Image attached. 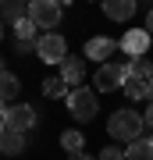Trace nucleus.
Wrapping results in <instances>:
<instances>
[{
	"instance_id": "obj_1",
	"label": "nucleus",
	"mask_w": 153,
	"mask_h": 160,
	"mask_svg": "<svg viewBox=\"0 0 153 160\" xmlns=\"http://www.w3.org/2000/svg\"><path fill=\"white\" fill-rule=\"evenodd\" d=\"M142 125H146L142 114L121 107V110H114V114H110L107 132H110V139H118V142H135V139H142Z\"/></svg>"
},
{
	"instance_id": "obj_2",
	"label": "nucleus",
	"mask_w": 153,
	"mask_h": 160,
	"mask_svg": "<svg viewBox=\"0 0 153 160\" xmlns=\"http://www.w3.org/2000/svg\"><path fill=\"white\" fill-rule=\"evenodd\" d=\"M68 110H71V118L75 121H93L96 118V110H100V100H96V92H89V89H71L68 92Z\"/></svg>"
},
{
	"instance_id": "obj_3",
	"label": "nucleus",
	"mask_w": 153,
	"mask_h": 160,
	"mask_svg": "<svg viewBox=\"0 0 153 160\" xmlns=\"http://www.w3.org/2000/svg\"><path fill=\"white\" fill-rule=\"evenodd\" d=\"M61 18H64V11L54 0H32V4H28V22H32L36 29H57Z\"/></svg>"
},
{
	"instance_id": "obj_4",
	"label": "nucleus",
	"mask_w": 153,
	"mask_h": 160,
	"mask_svg": "<svg viewBox=\"0 0 153 160\" xmlns=\"http://www.w3.org/2000/svg\"><path fill=\"white\" fill-rule=\"evenodd\" d=\"M36 53H39V61H46V64H61L68 57V43H64V36L46 32V36L36 39Z\"/></svg>"
},
{
	"instance_id": "obj_5",
	"label": "nucleus",
	"mask_w": 153,
	"mask_h": 160,
	"mask_svg": "<svg viewBox=\"0 0 153 160\" xmlns=\"http://www.w3.org/2000/svg\"><path fill=\"white\" fill-rule=\"evenodd\" d=\"M100 92H114V89H125V64H100L96 75H93Z\"/></svg>"
},
{
	"instance_id": "obj_6",
	"label": "nucleus",
	"mask_w": 153,
	"mask_h": 160,
	"mask_svg": "<svg viewBox=\"0 0 153 160\" xmlns=\"http://www.w3.org/2000/svg\"><path fill=\"white\" fill-rule=\"evenodd\" d=\"M150 43H153V36L146 29H128L125 36H121V50H125L132 61H142V57H146Z\"/></svg>"
},
{
	"instance_id": "obj_7",
	"label": "nucleus",
	"mask_w": 153,
	"mask_h": 160,
	"mask_svg": "<svg viewBox=\"0 0 153 160\" xmlns=\"http://www.w3.org/2000/svg\"><path fill=\"white\" fill-rule=\"evenodd\" d=\"M7 132H18V135H25L28 128L36 125V107H28V103H18V107L7 110Z\"/></svg>"
},
{
	"instance_id": "obj_8",
	"label": "nucleus",
	"mask_w": 153,
	"mask_h": 160,
	"mask_svg": "<svg viewBox=\"0 0 153 160\" xmlns=\"http://www.w3.org/2000/svg\"><path fill=\"white\" fill-rule=\"evenodd\" d=\"M57 68H61V82H64V86L82 89V75H85V61L82 57H64Z\"/></svg>"
},
{
	"instance_id": "obj_9",
	"label": "nucleus",
	"mask_w": 153,
	"mask_h": 160,
	"mask_svg": "<svg viewBox=\"0 0 153 160\" xmlns=\"http://www.w3.org/2000/svg\"><path fill=\"white\" fill-rule=\"evenodd\" d=\"M125 92L128 100H153V78H135V75H125Z\"/></svg>"
},
{
	"instance_id": "obj_10",
	"label": "nucleus",
	"mask_w": 153,
	"mask_h": 160,
	"mask_svg": "<svg viewBox=\"0 0 153 160\" xmlns=\"http://www.w3.org/2000/svg\"><path fill=\"white\" fill-rule=\"evenodd\" d=\"M85 61H107L114 57V39H107V36H93L89 43H85Z\"/></svg>"
},
{
	"instance_id": "obj_11",
	"label": "nucleus",
	"mask_w": 153,
	"mask_h": 160,
	"mask_svg": "<svg viewBox=\"0 0 153 160\" xmlns=\"http://www.w3.org/2000/svg\"><path fill=\"white\" fill-rule=\"evenodd\" d=\"M103 14H107L110 22H128V18L135 14V4H132V0H107V4H103Z\"/></svg>"
},
{
	"instance_id": "obj_12",
	"label": "nucleus",
	"mask_w": 153,
	"mask_h": 160,
	"mask_svg": "<svg viewBox=\"0 0 153 160\" xmlns=\"http://www.w3.org/2000/svg\"><path fill=\"white\" fill-rule=\"evenodd\" d=\"M18 89H22L18 75H11V71H0V100H4V103H11V100L18 96Z\"/></svg>"
},
{
	"instance_id": "obj_13",
	"label": "nucleus",
	"mask_w": 153,
	"mask_h": 160,
	"mask_svg": "<svg viewBox=\"0 0 153 160\" xmlns=\"http://www.w3.org/2000/svg\"><path fill=\"white\" fill-rule=\"evenodd\" d=\"M25 149V135H18V132H4V139H0V153L4 157H18Z\"/></svg>"
},
{
	"instance_id": "obj_14",
	"label": "nucleus",
	"mask_w": 153,
	"mask_h": 160,
	"mask_svg": "<svg viewBox=\"0 0 153 160\" xmlns=\"http://www.w3.org/2000/svg\"><path fill=\"white\" fill-rule=\"evenodd\" d=\"M125 160H153V146H150V139H135V142H128Z\"/></svg>"
},
{
	"instance_id": "obj_15",
	"label": "nucleus",
	"mask_w": 153,
	"mask_h": 160,
	"mask_svg": "<svg viewBox=\"0 0 153 160\" xmlns=\"http://www.w3.org/2000/svg\"><path fill=\"white\" fill-rule=\"evenodd\" d=\"M68 92H71V89L61 82V75H57V78H46V82H43V96H46V100H61V96H68Z\"/></svg>"
},
{
	"instance_id": "obj_16",
	"label": "nucleus",
	"mask_w": 153,
	"mask_h": 160,
	"mask_svg": "<svg viewBox=\"0 0 153 160\" xmlns=\"http://www.w3.org/2000/svg\"><path fill=\"white\" fill-rule=\"evenodd\" d=\"M61 146L68 149V153H82V146H85V139H82V132H75V128H68L61 135Z\"/></svg>"
},
{
	"instance_id": "obj_17",
	"label": "nucleus",
	"mask_w": 153,
	"mask_h": 160,
	"mask_svg": "<svg viewBox=\"0 0 153 160\" xmlns=\"http://www.w3.org/2000/svg\"><path fill=\"white\" fill-rule=\"evenodd\" d=\"M14 36H18V43H25V46H32V39H36V25L28 22V18H22V22L14 25Z\"/></svg>"
},
{
	"instance_id": "obj_18",
	"label": "nucleus",
	"mask_w": 153,
	"mask_h": 160,
	"mask_svg": "<svg viewBox=\"0 0 153 160\" xmlns=\"http://www.w3.org/2000/svg\"><path fill=\"white\" fill-rule=\"evenodd\" d=\"M4 18L18 25L22 18H28V7H25V4H7V7H4Z\"/></svg>"
},
{
	"instance_id": "obj_19",
	"label": "nucleus",
	"mask_w": 153,
	"mask_h": 160,
	"mask_svg": "<svg viewBox=\"0 0 153 160\" xmlns=\"http://www.w3.org/2000/svg\"><path fill=\"white\" fill-rule=\"evenodd\" d=\"M96 160H125V153H121V149H114V146H103Z\"/></svg>"
},
{
	"instance_id": "obj_20",
	"label": "nucleus",
	"mask_w": 153,
	"mask_h": 160,
	"mask_svg": "<svg viewBox=\"0 0 153 160\" xmlns=\"http://www.w3.org/2000/svg\"><path fill=\"white\" fill-rule=\"evenodd\" d=\"M68 160H96V157H89V153L82 149V153H68Z\"/></svg>"
},
{
	"instance_id": "obj_21",
	"label": "nucleus",
	"mask_w": 153,
	"mask_h": 160,
	"mask_svg": "<svg viewBox=\"0 0 153 160\" xmlns=\"http://www.w3.org/2000/svg\"><path fill=\"white\" fill-rule=\"evenodd\" d=\"M142 121H146V125H153V100H150V107H146V114H142Z\"/></svg>"
},
{
	"instance_id": "obj_22",
	"label": "nucleus",
	"mask_w": 153,
	"mask_h": 160,
	"mask_svg": "<svg viewBox=\"0 0 153 160\" xmlns=\"http://www.w3.org/2000/svg\"><path fill=\"white\" fill-rule=\"evenodd\" d=\"M146 32H150V36H153V11H150V14H146Z\"/></svg>"
},
{
	"instance_id": "obj_23",
	"label": "nucleus",
	"mask_w": 153,
	"mask_h": 160,
	"mask_svg": "<svg viewBox=\"0 0 153 160\" xmlns=\"http://www.w3.org/2000/svg\"><path fill=\"white\" fill-rule=\"evenodd\" d=\"M0 118H7V103L4 100H0Z\"/></svg>"
},
{
	"instance_id": "obj_24",
	"label": "nucleus",
	"mask_w": 153,
	"mask_h": 160,
	"mask_svg": "<svg viewBox=\"0 0 153 160\" xmlns=\"http://www.w3.org/2000/svg\"><path fill=\"white\" fill-rule=\"evenodd\" d=\"M4 132H7V121H4V118H0V139H4Z\"/></svg>"
},
{
	"instance_id": "obj_25",
	"label": "nucleus",
	"mask_w": 153,
	"mask_h": 160,
	"mask_svg": "<svg viewBox=\"0 0 153 160\" xmlns=\"http://www.w3.org/2000/svg\"><path fill=\"white\" fill-rule=\"evenodd\" d=\"M0 39H4V22H0Z\"/></svg>"
},
{
	"instance_id": "obj_26",
	"label": "nucleus",
	"mask_w": 153,
	"mask_h": 160,
	"mask_svg": "<svg viewBox=\"0 0 153 160\" xmlns=\"http://www.w3.org/2000/svg\"><path fill=\"white\" fill-rule=\"evenodd\" d=\"M150 146H153V135H150Z\"/></svg>"
}]
</instances>
